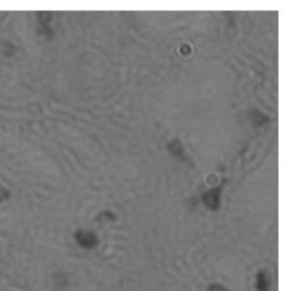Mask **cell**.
Masks as SVG:
<instances>
[{
	"label": "cell",
	"instance_id": "obj_1",
	"mask_svg": "<svg viewBox=\"0 0 290 291\" xmlns=\"http://www.w3.org/2000/svg\"><path fill=\"white\" fill-rule=\"evenodd\" d=\"M270 287H271V281L269 275L263 271L260 272L256 278L257 291H270Z\"/></svg>",
	"mask_w": 290,
	"mask_h": 291
},
{
	"label": "cell",
	"instance_id": "obj_2",
	"mask_svg": "<svg viewBox=\"0 0 290 291\" xmlns=\"http://www.w3.org/2000/svg\"><path fill=\"white\" fill-rule=\"evenodd\" d=\"M8 197H9V190L4 188V187H0V203L5 200H7Z\"/></svg>",
	"mask_w": 290,
	"mask_h": 291
},
{
	"label": "cell",
	"instance_id": "obj_3",
	"mask_svg": "<svg viewBox=\"0 0 290 291\" xmlns=\"http://www.w3.org/2000/svg\"><path fill=\"white\" fill-rule=\"evenodd\" d=\"M209 291H228V290L220 284H212L209 287Z\"/></svg>",
	"mask_w": 290,
	"mask_h": 291
}]
</instances>
